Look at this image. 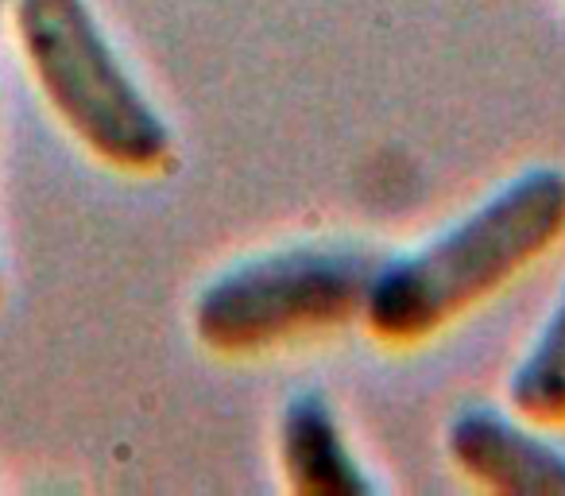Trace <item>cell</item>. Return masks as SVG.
<instances>
[{
	"instance_id": "obj_1",
	"label": "cell",
	"mask_w": 565,
	"mask_h": 496,
	"mask_svg": "<svg viewBox=\"0 0 565 496\" xmlns=\"http://www.w3.org/2000/svg\"><path fill=\"white\" fill-rule=\"evenodd\" d=\"M565 236V171L534 163L407 253H384L364 326L387 346H418L477 310Z\"/></svg>"
},
{
	"instance_id": "obj_2",
	"label": "cell",
	"mask_w": 565,
	"mask_h": 496,
	"mask_svg": "<svg viewBox=\"0 0 565 496\" xmlns=\"http://www.w3.org/2000/svg\"><path fill=\"white\" fill-rule=\"evenodd\" d=\"M20 55L63 128L105 167L159 175L174 133L125 66L89 0H12Z\"/></svg>"
},
{
	"instance_id": "obj_3",
	"label": "cell",
	"mask_w": 565,
	"mask_h": 496,
	"mask_svg": "<svg viewBox=\"0 0 565 496\" xmlns=\"http://www.w3.org/2000/svg\"><path fill=\"white\" fill-rule=\"evenodd\" d=\"M384 253L369 244H282L228 264L194 295L190 326L210 353L252 357L364 323Z\"/></svg>"
},
{
	"instance_id": "obj_4",
	"label": "cell",
	"mask_w": 565,
	"mask_h": 496,
	"mask_svg": "<svg viewBox=\"0 0 565 496\" xmlns=\"http://www.w3.org/2000/svg\"><path fill=\"white\" fill-rule=\"evenodd\" d=\"M446 454L465 481L488 493L565 496V450L511 408H461L446 426Z\"/></svg>"
},
{
	"instance_id": "obj_5",
	"label": "cell",
	"mask_w": 565,
	"mask_h": 496,
	"mask_svg": "<svg viewBox=\"0 0 565 496\" xmlns=\"http://www.w3.org/2000/svg\"><path fill=\"white\" fill-rule=\"evenodd\" d=\"M275 457L282 485L299 496H372L376 481L349 446L330 395L318 388L287 395L275 423Z\"/></svg>"
},
{
	"instance_id": "obj_6",
	"label": "cell",
	"mask_w": 565,
	"mask_h": 496,
	"mask_svg": "<svg viewBox=\"0 0 565 496\" xmlns=\"http://www.w3.org/2000/svg\"><path fill=\"white\" fill-rule=\"evenodd\" d=\"M508 408L542 431L565 423V287L508 372Z\"/></svg>"
},
{
	"instance_id": "obj_7",
	"label": "cell",
	"mask_w": 565,
	"mask_h": 496,
	"mask_svg": "<svg viewBox=\"0 0 565 496\" xmlns=\"http://www.w3.org/2000/svg\"><path fill=\"white\" fill-rule=\"evenodd\" d=\"M0 287H4V268H0Z\"/></svg>"
}]
</instances>
